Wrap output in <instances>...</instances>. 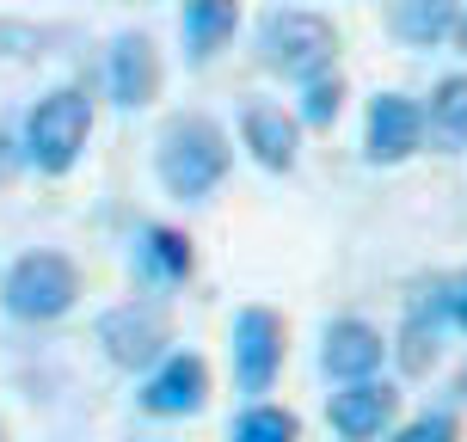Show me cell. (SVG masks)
I'll return each instance as SVG.
<instances>
[{
  "label": "cell",
  "instance_id": "cell-14",
  "mask_svg": "<svg viewBox=\"0 0 467 442\" xmlns=\"http://www.w3.org/2000/svg\"><path fill=\"white\" fill-rule=\"evenodd\" d=\"M394 31L412 49H437L462 31V0H394Z\"/></svg>",
  "mask_w": 467,
  "mask_h": 442
},
{
  "label": "cell",
  "instance_id": "cell-1",
  "mask_svg": "<svg viewBox=\"0 0 467 442\" xmlns=\"http://www.w3.org/2000/svg\"><path fill=\"white\" fill-rule=\"evenodd\" d=\"M234 166V148L228 136H222V123L215 117H172L161 129V141H154V172H161V185L172 190V197H185V203H197V197H210L222 179H228Z\"/></svg>",
  "mask_w": 467,
  "mask_h": 442
},
{
  "label": "cell",
  "instance_id": "cell-21",
  "mask_svg": "<svg viewBox=\"0 0 467 442\" xmlns=\"http://www.w3.org/2000/svg\"><path fill=\"white\" fill-rule=\"evenodd\" d=\"M449 314H455V326L467 332V271H455V277H449Z\"/></svg>",
  "mask_w": 467,
  "mask_h": 442
},
{
  "label": "cell",
  "instance_id": "cell-5",
  "mask_svg": "<svg viewBox=\"0 0 467 442\" xmlns=\"http://www.w3.org/2000/svg\"><path fill=\"white\" fill-rule=\"evenodd\" d=\"M99 344L117 369H154L172 344V326H166L161 302H123L111 314H99Z\"/></svg>",
  "mask_w": 467,
  "mask_h": 442
},
{
  "label": "cell",
  "instance_id": "cell-13",
  "mask_svg": "<svg viewBox=\"0 0 467 442\" xmlns=\"http://www.w3.org/2000/svg\"><path fill=\"white\" fill-rule=\"evenodd\" d=\"M240 136H246V148H253V160L265 172H289L296 166V117H283L277 105H246Z\"/></svg>",
  "mask_w": 467,
  "mask_h": 442
},
{
  "label": "cell",
  "instance_id": "cell-16",
  "mask_svg": "<svg viewBox=\"0 0 467 442\" xmlns=\"http://www.w3.org/2000/svg\"><path fill=\"white\" fill-rule=\"evenodd\" d=\"M136 264L154 283H185L197 252H191V240L179 228H161V221H154V228H141V240H136Z\"/></svg>",
  "mask_w": 467,
  "mask_h": 442
},
{
  "label": "cell",
  "instance_id": "cell-3",
  "mask_svg": "<svg viewBox=\"0 0 467 442\" xmlns=\"http://www.w3.org/2000/svg\"><path fill=\"white\" fill-rule=\"evenodd\" d=\"M258 62L283 80H320V74L338 62V31L332 19L320 13H302V6H289V13H271V19L258 25Z\"/></svg>",
  "mask_w": 467,
  "mask_h": 442
},
{
  "label": "cell",
  "instance_id": "cell-9",
  "mask_svg": "<svg viewBox=\"0 0 467 442\" xmlns=\"http://www.w3.org/2000/svg\"><path fill=\"white\" fill-rule=\"evenodd\" d=\"M203 399H210V369L191 350L166 356L161 369L148 375V387H141V406L154 418H191V412H203Z\"/></svg>",
  "mask_w": 467,
  "mask_h": 442
},
{
  "label": "cell",
  "instance_id": "cell-10",
  "mask_svg": "<svg viewBox=\"0 0 467 442\" xmlns=\"http://www.w3.org/2000/svg\"><path fill=\"white\" fill-rule=\"evenodd\" d=\"M111 98L123 111H141L161 98V49L148 31H117L111 44Z\"/></svg>",
  "mask_w": 467,
  "mask_h": 442
},
{
  "label": "cell",
  "instance_id": "cell-22",
  "mask_svg": "<svg viewBox=\"0 0 467 442\" xmlns=\"http://www.w3.org/2000/svg\"><path fill=\"white\" fill-rule=\"evenodd\" d=\"M455 394H462V406H467V363H462V375H455Z\"/></svg>",
  "mask_w": 467,
  "mask_h": 442
},
{
  "label": "cell",
  "instance_id": "cell-15",
  "mask_svg": "<svg viewBox=\"0 0 467 442\" xmlns=\"http://www.w3.org/2000/svg\"><path fill=\"white\" fill-rule=\"evenodd\" d=\"M240 31V0H185V49L191 62H210Z\"/></svg>",
  "mask_w": 467,
  "mask_h": 442
},
{
  "label": "cell",
  "instance_id": "cell-19",
  "mask_svg": "<svg viewBox=\"0 0 467 442\" xmlns=\"http://www.w3.org/2000/svg\"><path fill=\"white\" fill-rule=\"evenodd\" d=\"M345 111V80L338 74H320V80H307L302 87V123L314 129H332V117Z\"/></svg>",
  "mask_w": 467,
  "mask_h": 442
},
{
  "label": "cell",
  "instance_id": "cell-11",
  "mask_svg": "<svg viewBox=\"0 0 467 442\" xmlns=\"http://www.w3.org/2000/svg\"><path fill=\"white\" fill-rule=\"evenodd\" d=\"M381 356H388V344H381V332H375L369 320H332L327 350H320L327 375H332V381H345V387H357V381H375Z\"/></svg>",
  "mask_w": 467,
  "mask_h": 442
},
{
  "label": "cell",
  "instance_id": "cell-20",
  "mask_svg": "<svg viewBox=\"0 0 467 442\" xmlns=\"http://www.w3.org/2000/svg\"><path fill=\"white\" fill-rule=\"evenodd\" d=\"M455 437H462V430H455L449 412H424V418H412L394 442H455Z\"/></svg>",
  "mask_w": 467,
  "mask_h": 442
},
{
  "label": "cell",
  "instance_id": "cell-7",
  "mask_svg": "<svg viewBox=\"0 0 467 442\" xmlns=\"http://www.w3.org/2000/svg\"><path fill=\"white\" fill-rule=\"evenodd\" d=\"M443 326H455L449 314V277H431L419 283V295L406 302V326H400V369L406 375H431L437 350H443Z\"/></svg>",
  "mask_w": 467,
  "mask_h": 442
},
{
  "label": "cell",
  "instance_id": "cell-2",
  "mask_svg": "<svg viewBox=\"0 0 467 442\" xmlns=\"http://www.w3.org/2000/svg\"><path fill=\"white\" fill-rule=\"evenodd\" d=\"M87 136H93V98L80 93V87H56V93H44L37 105H31L25 136H19V154L37 166V172L62 179V172L80 160Z\"/></svg>",
  "mask_w": 467,
  "mask_h": 442
},
{
  "label": "cell",
  "instance_id": "cell-17",
  "mask_svg": "<svg viewBox=\"0 0 467 442\" xmlns=\"http://www.w3.org/2000/svg\"><path fill=\"white\" fill-rule=\"evenodd\" d=\"M424 129L437 148H467V74L437 80V93L424 105Z\"/></svg>",
  "mask_w": 467,
  "mask_h": 442
},
{
  "label": "cell",
  "instance_id": "cell-12",
  "mask_svg": "<svg viewBox=\"0 0 467 442\" xmlns=\"http://www.w3.org/2000/svg\"><path fill=\"white\" fill-rule=\"evenodd\" d=\"M394 406H400V394L388 387V381H357V387H345V394H332L327 418H332V430H338L345 442H375L381 430H388V418H394Z\"/></svg>",
  "mask_w": 467,
  "mask_h": 442
},
{
  "label": "cell",
  "instance_id": "cell-6",
  "mask_svg": "<svg viewBox=\"0 0 467 442\" xmlns=\"http://www.w3.org/2000/svg\"><path fill=\"white\" fill-rule=\"evenodd\" d=\"M283 369V320L271 307H240L234 314V381L240 394H265Z\"/></svg>",
  "mask_w": 467,
  "mask_h": 442
},
{
  "label": "cell",
  "instance_id": "cell-23",
  "mask_svg": "<svg viewBox=\"0 0 467 442\" xmlns=\"http://www.w3.org/2000/svg\"><path fill=\"white\" fill-rule=\"evenodd\" d=\"M455 44H462V56H467V13H462V31H455Z\"/></svg>",
  "mask_w": 467,
  "mask_h": 442
},
{
  "label": "cell",
  "instance_id": "cell-4",
  "mask_svg": "<svg viewBox=\"0 0 467 442\" xmlns=\"http://www.w3.org/2000/svg\"><path fill=\"white\" fill-rule=\"evenodd\" d=\"M74 295H80V271L62 252H25L0 283V302L13 320H62Z\"/></svg>",
  "mask_w": 467,
  "mask_h": 442
},
{
  "label": "cell",
  "instance_id": "cell-24",
  "mask_svg": "<svg viewBox=\"0 0 467 442\" xmlns=\"http://www.w3.org/2000/svg\"><path fill=\"white\" fill-rule=\"evenodd\" d=\"M0 442H6V424H0Z\"/></svg>",
  "mask_w": 467,
  "mask_h": 442
},
{
  "label": "cell",
  "instance_id": "cell-8",
  "mask_svg": "<svg viewBox=\"0 0 467 442\" xmlns=\"http://www.w3.org/2000/svg\"><path fill=\"white\" fill-rule=\"evenodd\" d=\"M424 141V105H412L406 93H381L369 98V129H363V154L375 166H400L412 160Z\"/></svg>",
  "mask_w": 467,
  "mask_h": 442
},
{
  "label": "cell",
  "instance_id": "cell-18",
  "mask_svg": "<svg viewBox=\"0 0 467 442\" xmlns=\"http://www.w3.org/2000/svg\"><path fill=\"white\" fill-rule=\"evenodd\" d=\"M296 437H302V418L283 406H253L234 424V442H296Z\"/></svg>",
  "mask_w": 467,
  "mask_h": 442
}]
</instances>
